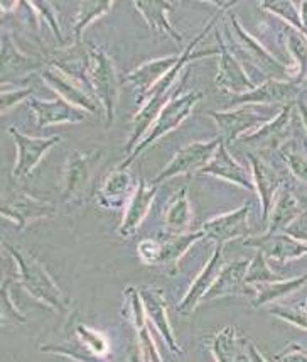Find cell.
I'll use <instances>...</instances> for the list:
<instances>
[{"instance_id":"obj_1","label":"cell","mask_w":307,"mask_h":362,"mask_svg":"<svg viewBox=\"0 0 307 362\" xmlns=\"http://www.w3.org/2000/svg\"><path fill=\"white\" fill-rule=\"evenodd\" d=\"M219 17H222V14H215L210 21H207L205 29H203V31L198 34V36L194 37V40L189 42L183 51H181L179 63H177L176 66L172 68V70L167 73V75L164 76V78L159 81L152 90H150L149 93H147L145 100L140 103V109H138L136 115H133L131 137H128L127 144H125V151H127L128 154L136 149L138 142L144 139L147 132H149L150 124H154L155 120H157L159 114L164 110V107H166L167 103L176 97L174 93L179 92L181 87L186 83V80H188L189 76V70H186V64L194 62V59L210 58V56L219 54L218 49L194 51L196 49V46L205 40L207 34L213 31L215 24L218 23Z\"/></svg>"},{"instance_id":"obj_2","label":"cell","mask_w":307,"mask_h":362,"mask_svg":"<svg viewBox=\"0 0 307 362\" xmlns=\"http://www.w3.org/2000/svg\"><path fill=\"white\" fill-rule=\"evenodd\" d=\"M8 256L12 257L17 266V279L34 300L46 305L53 312L66 313L69 310V298L64 295L56 279L49 274L46 266L32 254L24 252L16 245L4 244Z\"/></svg>"},{"instance_id":"obj_3","label":"cell","mask_w":307,"mask_h":362,"mask_svg":"<svg viewBox=\"0 0 307 362\" xmlns=\"http://www.w3.org/2000/svg\"><path fill=\"white\" fill-rule=\"evenodd\" d=\"M90 85L93 95L105 112V127H112L120 98V78L110 53L102 46H90Z\"/></svg>"},{"instance_id":"obj_4","label":"cell","mask_w":307,"mask_h":362,"mask_svg":"<svg viewBox=\"0 0 307 362\" xmlns=\"http://www.w3.org/2000/svg\"><path fill=\"white\" fill-rule=\"evenodd\" d=\"M224 36L233 40V47L239 51L250 64H253L258 71L263 73L269 80H292L291 68L280 63L274 54L269 53L260 41L255 40L246 29L241 25L240 19L230 11L228 23H224Z\"/></svg>"},{"instance_id":"obj_5","label":"cell","mask_w":307,"mask_h":362,"mask_svg":"<svg viewBox=\"0 0 307 362\" xmlns=\"http://www.w3.org/2000/svg\"><path fill=\"white\" fill-rule=\"evenodd\" d=\"M203 98H205V93L198 92V90L196 92L183 93L179 95V97L176 95V97L164 107V110L159 114L157 120H155L154 126L150 127V131L147 132L144 139L138 142L136 149H133L132 153L125 158V161L120 163L119 166L127 168L128 170V168L136 163V159L140 158L150 146H154L159 139H162L164 136H167L169 132L174 131V129L179 127L181 124L193 114L194 107H196Z\"/></svg>"},{"instance_id":"obj_6","label":"cell","mask_w":307,"mask_h":362,"mask_svg":"<svg viewBox=\"0 0 307 362\" xmlns=\"http://www.w3.org/2000/svg\"><path fill=\"white\" fill-rule=\"evenodd\" d=\"M103 159V149L81 153L75 151L68 158L63 178V204H83L95 180V171Z\"/></svg>"},{"instance_id":"obj_7","label":"cell","mask_w":307,"mask_h":362,"mask_svg":"<svg viewBox=\"0 0 307 362\" xmlns=\"http://www.w3.org/2000/svg\"><path fill=\"white\" fill-rule=\"evenodd\" d=\"M222 137H215L211 141H198V142H189L181 148L177 153L172 156V159L167 163L166 166L154 176L152 183L157 187L159 183L164 181H169L177 176H186V175H200V171L205 168L207 163L211 161V158L215 156V153L218 151L219 144H222Z\"/></svg>"},{"instance_id":"obj_8","label":"cell","mask_w":307,"mask_h":362,"mask_svg":"<svg viewBox=\"0 0 307 362\" xmlns=\"http://www.w3.org/2000/svg\"><path fill=\"white\" fill-rule=\"evenodd\" d=\"M207 115L215 120L219 129V137L227 146L240 141L241 137L257 131L258 127L265 126L272 120V115L263 114L257 109V105H240L230 110L207 112Z\"/></svg>"},{"instance_id":"obj_9","label":"cell","mask_w":307,"mask_h":362,"mask_svg":"<svg viewBox=\"0 0 307 362\" xmlns=\"http://www.w3.org/2000/svg\"><path fill=\"white\" fill-rule=\"evenodd\" d=\"M7 132L11 134L12 139L16 142L17 148V158L14 163V175L16 180H25L34 173V170L41 165L44 156L54 148L56 144L61 142V137H32L20 132L17 127H8Z\"/></svg>"},{"instance_id":"obj_10","label":"cell","mask_w":307,"mask_h":362,"mask_svg":"<svg viewBox=\"0 0 307 362\" xmlns=\"http://www.w3.org/2000/svg\"><path fill=\"white\" fill-rule=\"evenodd\" d=\"M216 41H218V75H216L215 85L224 92L235 95H243L250 90H253L257 85L250 80L248 73L245 71L243 64L236 54L227 45L222 33H216Z\"/></svg>"},{"instance_id":"obj_11","label":"cell","mask_w":307,"mask_h":362,"mask_svg":"<svg viewBox=\"0 0 307 362\" xmlns=\"http://www.w3.org/2000/svg\"><path fill=\"white\" fill-rule=\"evenodd\" d=\"M301 83L294 80H265L253 90L239 95L231 100V105H291L299 100Z\"/></svg>"},{"instance_id":"obj_12","label":"cell","mask_w":307,"mask_h":362,"mask_svg":"<svg viewBox=\"0 0 307 362\" xmlns=\"http://www.w3.org/2000/svg\"><path fill=\"white\" fill-rule=\"evenodd\" d=\"M56 212H58V209L54 204L47 200H39V198L24 192L17 193L14 198L7 200L2 206V217L14 222L19 232H24L29 226L39 221L54 217Z\"/></svg>"},{"instance_id":"obj_13","label":"cell","mask_w":307,"mask_h":362,"mask_svg":"<svg viewBox=\"0 0 307 362\" xmlns=\"http://www.w3.org/2000/svg\"><path fill=\"white\" fill-rule=\"evenodd\" d=\"M250 210H252V204L246 202L240 209L228 214H222L207 221L206 223H203L201 230L205 232V239H211L216 244L224 245L230 243V240L250 237Z\"/></svg>"},{"instance_id":"obj_14","label":"cell","mask_w":307,"mask_h":362,"mask_svg":"<svg viewBox=\"0 0 307 362\" xmlns=\"http://www.w3.org/2000/svg\"><path fill=\"white\" fill-rule=\"evenodd\" d=\"M246 158H248L250 168H252L255 193H257L258 202H260L262 221L267 223L272 206H274L275 198L279 195L280 189L284 188L285 181L282 178V175H280L279 171H277L270 163H267L263 158L252 153H248V156Z\"/></svg>"},{"instance_id":"obj_15","label":"cell","mask_w":307,"mask_h":362,"mask_svg":"<svg viewBox=\"0 0 307 362\" xmlns=\"http://www.w3.org/2000/svg\"><path fill=\"white\" fill-rule=\"evenodd\" d=\"M223 247L224 245L216 244L215 251L211 254L210 259H207L205 268H203L200 271V274L194 278V281L191 283V286H189V290L186 291L183 300H181L179 305H177V313H179V315L183 317L191 315V313H194V310L203 303L206 293L210 291L211 286H213L215 279L218 278L219 271H222V268L224 266Z\"/></svg>"},{"instance_id":"obj_16","label":"cell","mask_w":307,"mask_h":362,"mask_svg":"<svg viewBox=\"0 0 307 362\" xmlns=\"http://www.w3.org/2000/svg\"><path fill=\"white\" fill-rule=\"evenodd\" d=\"M243 244L263 252L267 259L274 262H291L307 256V244L299 243L285 232L282 234L263 232L260 235H250L246 237Z\"/></svg>"},{"instance_id":"obj_17","label":"cell","mask_w":307,"mask_h":362,"mask_svg":"<svg viewBox=\"0 0 307 362\" xmlns=\"http://www.w3.org/2000/svg\"><path fill=\"white\" fill-rule=\"evenodd\" d=\"M140 296L142 301H144L147 320L157 329L161 337L164 339V342L171 349L172 354L183 356L184 351L179 346V342H177V337L169 322V315H167L166 293L161 288H144L140 291Z\"/></svg>"},{"instance_id":"obj_18","label":"cell","mask_w":307,"mask_h":362,"mask_svg":"<svg viewBox=\"0 0 307 362\" xmlns=\"http://www.w3.org/2000/svg\"><path fill=\"white\" fill-rule=\"evenodd\" d=\"M155 195H157V187H155V185H147L145 178L138 180L136 193H133L128 205L125 206L124 218L122 222H120L119 228H116L119 237H122V239H131V237L137 234L142 222L145 221L150 209H152Z\"/></svg>"},{"instance_id":"obj_19","label":"cell","mask_w":307,"mask_h":362,"mask_svg":"<svg viewBox=\"0 0 307 362\" xmlns=\"http://www.w3.org/2000/svg\"><path fill=\"white\" fill-rule=\"evenodd\" d=\"M42 80H44L47 87L58 93L59 98L71 103L73 107L88 112L90 115L98 114V110L102 109L100 102L92 93L86 92V90L81 88L80 85H76L73 80H69L64 73L59 71L58 68L51 66V64L42 70Z\"/></svg>"},{"instance_id":"obj_20","label":"cell","mask_w":307,"mask_h":362,"mask_svg":"<svg viewBox=\"0 0 307 362\" xmlns=\"http://www.w3.org/2000/svg\"><path fill=\"white\" fill-rule=\"evenodd\" d=\"M29 107L34 112L36 117V126L39 129H46L56 124H80L88 120V112L73 107L63 98L56 97L54 100H39V98L32 97L28 100Z\"/></svg>"},{"instance_id":"obj_21","label":"cell","mask_w":307,"mask_h":362,"mask_svg":"<svg viewBox=\"0 0 307 362\" xmlns=\"http://www.w3.org/2000/svg\"><path fill=\"white\" fill-rule=\"evenodd\" d=\"M250 259H236L231 262H224L219 271L218 278L215 279L213 286L206 293L203 301H213L227 296H253V288L245 281L246 269H248Z\"/></svg>"},{"instance_id":"obj_22","label":"cell","mask_w":307,"mask_h":362,"mask_svg":"<svg viewBox=\"0 0 307 362\" xmlns=\"http://www.w3.org/2000/svg\"><path fill=\"white\" fill-rule=\"evenodd\" d=\"M200 175L215 176V178L228 181V183L235 185V187L246 189V192H255L252 171L248 173V171L245 170V166H241L240 163L231 156L230 151H228V146L224 144V142L219 144L215 156L211 158V161L207 163L205 168H203Z\"/></svg>"},{"instance_id":"obj_23","label":"cell","mask_w":307,"mask_h":362,"mask_svg":"<svg viewBox=\"0 0 307 362\" xmlns=\"http://www.w3.org/2000/svg\"><path fill=\"white\" fill-rule=\"evenodd\" d=\"M179 59H181V53L164 56V58H155V59H150V62L142 63L140 66L136 68V70L127 73L125 81L131 83L133 90L137 92L138 103L145 100L147 93H149L150 90H152L155 85H157L159 81H161L164 76H166L167 73H169L172 68L179 63Z\"/></svg>"},{"instance_id":"obj_24","label":"cell","mask_w":307,"mask_h":362,"mask_svg":"<svg viewBox=\"0 0 307 362\" xmlns=\"http://www.w3.org/2000/svg\"><path fill=\"white\" fill-rule=\"evenodd\" d=\"M136 181L127 168L116 166L110 175L107 176L97 193V200L103 209L120 210L128 205L131 198L136 193Z\"/></svg>"},{"instance_id":"obj_25","label":"cell","mask_w":307,"mask_h":362,"mask_svg":"<svg viewBox=\"0 0 307 362\" xmlns=\"http://www.w3.org/2000/svg\"><path fill=\"white\" fill-rule=\"evenodd\" d=\"M248 339L236 330V327L227 325L219 329L210 340V351L215 362H241L246 359Z\"/></svg>"},{"instance_id":"obj_26","label":"cell","mask_w":307,"mask_h":362,"mask_svg":"<svg viewBox=\"0 0 307 362\" xmlns=\"http://www.w3.org/2000/svg\"><path fill=\"white\" fill-rule=\"evenodd\" d=\"M302 210L301 200L297 198L292 188L285 187L280 189L277 195L274 206H272L269 221H267V230L265 234H282L291 223L299 217Z\"/></svg>"},{"instance_id":"obj_27","label":"cell","mask_w":307,"mask_h":362,"mask_svg":"<svg viewBox=\"0 0 307 362\" xmlns=\"http://www.w3.org/2000/svg\"><path fill=\"white\" fill-rule=\"evenodd\" d=\"M162 223L167 235L188 234V228L193 223V206L188 188H181L169 198L162 212Z\"/></svg>"},{"instance_id":"obj_28","label":"cell","mask_w":307,"mask_h":362,"mask_svg":"<svg viewBox=\"0 0 307 362\" xmlns=\"http://www.w3.org/2000/svg\"><path fill=\"white\" fill-rule=\"evenodd\" d=\"M136 11L144 17V21L152 31L164 34L171 37L172 41L181 45L183 42V34L177 33V29L169 21V11L174 7V2H155V0H147V2H133Z\"/></svg>"},{"instance_id":"obj_29","label":"cell","mask_w":307,"mask_h":362,"mask_svg":"<svg viewBox=\"0 0 307 362\" xmlns=\"http://www.w3.org/2000/svg\"><path fill=\"white\" fill-rule=\"evenodd\" d=\"M294 110H296V103H291V105L282 107L279 114H277L275 117L270 120V122H267L265 126L258 127L257 131L250 132V134L241 137L240 141L257 142V144L272 146V148H280V146L285 144V134H287L289 126H291Z\"/></svg>"},{"instance_id":"obj_30","label":"cell","mask_w":307,"mask_h":362,"mask_svg":"<svg viewBox=\"0 0 307 362\" xmlns=\"http://www.w3.org/2000/svg\"><path fill=\"white\" fill-rule=\"evenodd\" d=\"M205 239V232L194 230L181 235H169L161 243V256H159L157 266H162L169 274H176L179 268V261L194 244Z\"/></svg>"},{"instance_id":"obj_31","label":"cell","mask_w":307,"mask_h":362,"mask_svg":"<svg viewBox=\"0 0 307 362\" xmlns=\"http://www.w3.org/2000/svg\"><path fill=\"white\" fill-rule=\"evenodd\" d=\"M2 76L7 78L11 75H25L42 68V63L32 56L24 54L16 45L14 37L8 31L2 33ZM44 70V68H42Z\"/></svg>"},{"instance_id":"obj_32","label":"cell","mask_w":307,"mask_h":362,"mask_svg":"<svg viewBox=\"0 0 307 362\" xmlns=\"http://www.w3.org/2000/svg\"><path fill=\"white\" fill-rule=\"evenodd\" d=\"M307 284V274L296 276V278H285L282 281L275 283H265V284H257L253 288V296L250 305L252 308H263L267 305L275 303L277 300L284 298V296L291 295V293L301 290L302 286Z\"/></svg>"},{"instance_id":"obj_33","label":"cell","mask_w":307,"mask_h":362,"mask_svg":"<svg viewBox=\"0 0 307 362\" xmlns=\"http://www.w3.org/2000/svg\"><path fill=\"white\" fill-rule=\"evenodd\" d=\"M282 34L285 49H287L294 58V66H289L291 68V78L301 83V81L304 80V73L307 68V37L287 24L284 25Z\"/></svg>"},{"instance_id":"obj_34","label":"cell","mask_w":307,"mask_h":362,"mask_svg":"<svg viewBox=\"0 0 307 362\" xmlns=\"http://www.w3.org/2000/svg\"><path fill=\"white\" fill-rule=\"evenodd\" d=\"M115 4L110 0H85V2L78 4V12L73 23V36H75L76 45H81L83 41V33L93 21L100 19L112 11Z\"/></svg>"},{"instance_id":"obj_35","label":"cell","mask_w":307,"mask_h":362,"mask_svg":"<svg viewBox=\"0 0 307 362\" xmlns=\"http://www.w3.org/2000/svg\"><path fill=\"white\" fill-rule=\"evenodd\" d=\"M75 337L78 342H80L86 351L92 352L95 357H98V359L105 362H110L112 346H110V340L107 339V335L103 334V332L80 323V325H76L75 329Z\"/></svg>"},{"instance_id":"obj_36","label":"cell","mask_w":307,"mask_h":362,"mask_svg":"<svg viewBox=\"0 0 307 362\" xmlns=\"http://www.w3.org/2000/svg\"><path fill=\"white\" fill-rule=\"evenodd\" d=\"M285 279L284 276L277 274L274 269L270 268L269 259L265 257V254L257 251L255 256L248 262V269H246L245 281L250 286H257V284H265V283H275Z\"/></svg>"},{"instance_id":"obj_37","label":"cell","mask_w":307,"mask_h":362,"mask_svg":"<svg viewBox=\"0 0 307 362\" xmlns=\"http://www.w3.org/2000/svg\"><path fill=\"white\" fill-rule=\"evenodd\" d=\"M269 313L299 329L307 332V305H284V303H272L269 307Z\"/></svg>"},{"instance_id":"obj_38","label":"cell","mask_w":307,"mask_h":362,"mask_svg":"<svg viewBox=\"0 0 307 362\" xmlns=\"http://www.w3.org/2000/svg\"><path fill=\"white\" fill-rule=\"evenodd\" d=\"M0 296H2V323L4 325H24L28 317L17 308L11 291V279H4L2 288H0Z\"/></svg>"},{"instance_id":"obj_39","label":"cell","mask_w":307,"mask_h":362,"mask_svg":"<svg viewBox=\"0 0 307 362\" xmlns=\"http://www.w3.org/2000/svg\"><path fill=\"white\" fill-rule=\"evenodd\" d=\"M42 352H51V354H58L63 357H68V359L78 361V362H105L98 357H95L92 352H88L86 349L81 346L80 342L76 340V344H44V346L39 347Z\"/></svg>"},{"instance_id":"obj_40","label":"cell","mask_w":307,"mask_h":362,"mask_svg":"<svg viewBox=\"0 0 307 362\" xmlns=\"http://www.w3.org/2000/svg\"><path fill=\"white\" fill-rule=\"evenodd\" d=\"M280 156L287 165L291 175L301 183L307 185V156L302 154L301 151H296L291 144L280 146Z\"/></svg>"},{"instance_id":"obj_41","label":"cell","mask_w":307,"mask_h":362,"mask_svg":"<svg viewBox=\"0 0 307 362\" xmlns=\"http://www.w3.org/2000/svg\"><path fill=\"white\" fill-rule=\"evenodd\" d=\"M34 8V14H36L37 21H42L46 25H49L51 33L54 34V37L58 40L59 45H64V36L63 29L59 25L58 16H56V8L51 2H31Z\"/></svg>"},{"instance_id":"obj_42","label":"cell","mask_w":307,"mask_h":362,"mask_svg":"<svg viewBox=\"0 0 307 362\" xmlns=\"http://www.w3.org/2000/svg\"><path fill=\"white\" fill-rule=\"evenodd\" d=\"M32 87H16V85L2 83V114H7L8 110L14 109L20 102L32 98Z\"/></svg>"},{"instance_id":"obj_43","label":"cell","mask_w":307,"mask_h":362,"mask_svg":"<svg viewBox=\"0 0 307 362\" xmlns=\"http://www.w3.org/2000/svg\"><path fill=\"white\" fill-rule=\"evenodd\" d=\"M137 349L145 362H164L157 351V346H155L152 334H150L149 325H144L140 330H137Z\"/></svg>"},{"instance_id":"obj_44","label":"cell","mask_w":307,"mask_h":362,"mask_svg":"<svg viewBox=\"0 0 307 362\" xmlns=\"http://www.w3.org/2000/svg\"><path fill=\"white\" fill-rule=\"evenodd\" d=\"M138 259L145 266H157L159 256H161V243L155 239H142L137 245Z\"/></svg>"},{"instance_id":"obj_45","label":"cell","mask_w":307,"mask_h":362,"mask_svg":"<svg viewBox=\"0 0 307 362\" xmlns=\"http://www.w3.org/2000/svg\"><path fill=\"white\" fill-rule=\"evenodd\" d=\"M274 362H307V349L299 344H291L274 357Z\"/></svg>"},{"instance_id":"obj_46","label":"cell","mask_w":307,"mask_h":362,"mask_svg":"<svg viewBox=\"0 0 307 362\" xmlns=\"http://www.w3.org/2000/svg\"><path fill=\"white\" fill-rule=\"evenodd\" d=\"M285 234L294 237V239L299 240V243L307 244V209L302 210L299 217L285 228Z\"/></svg>"},{"instance_id":"obj_47","label":"cell","mask_w":307,"mask_h":362,"mask_svg":"<svg viewBox=\"0 0 307 362\" xmlns=\"http://www.w3.org/2000/svg\"><path fill=\"white\" fill-rule=\"evenodd\" d=\"M246 361L248 362H269L267 361V357L263 356L260 351H258V347L255 346L253 342H250V340H248V344H246Z\"/></svg>"},{"instance_id":"obj_48","label":"cell","mask_w":307,"mask_h":362,"mask_svg":"<svg viewBox=\"0 0 307 362\" xmlns=\"http://www.w3.org/2000/svg\"><path fill=\"white\" fill-rule=\"evenodd\" d=\"M296 110H297V114H299L302 127H304V131L307 134V100H304V98H299V100L296 102Z\"/></svg>"},{"instance_id":"obj_49","label":"cell","mask_w":307,"mask_h":362,"mask_svg":"<svg viewBox=\"0 0 307 362\" xmlns=\"http://www.w3.org/2000/svg\"><path fill=\"white\" fill-rule=\"evenodd\" d=\"M128 362H145V361L142 359L140 352H138V349H137V352H131V357H128Z\"/></svg>"},{"instance_id":"obj_50","label":"cell","mask_w":307,"mask_h":362,"mask_svg":"<svg viewBox=\"0 0 307 362\" xmlns=\"http://www.w3.org/2000/svg\"><path fill=\"white\" fill-rule=\"evenodd\" d=\"M301 87L302 88H307V76H304V80L301 81Z\"/></svg>"},{"instance_id":"obj_51","label":"cell","mask_w":307,"mask_h":362,"mask_svg":"<svg viewBox=\"0 0 307 362\" xmlns=\"http://www.w3.org/2000/svg\"><path fill=\"white\" fill-rule=\"evenodd\" d=\"M66 359V362H78V361H73V359H68V357H64Z\"/></svg>"},{"instance_id":"obj_52","label":"cell","mask_w":307,"mask_h":362,"mask_svg":"<svg viewBox=\"0 0 307 362\" xmlns=\"http://www.w3.org/2000/svg\"><path fill=\"white\" fill-rule=\"evenodd\" d=\"M304 303H306V305H307V300H306V301H304Z\"/></svg>"}]
</instances>
